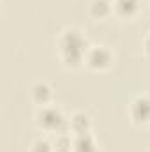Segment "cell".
<instances>
[{"label":"cell","instance_id":"4","mask_svg":"<svg viewBox=\"0 0 150 152\" xmlns=\"http://www.w3.org/2000/svg\"><path fill=\"white\" fill-rule=\"evenodd\" d=\"M129 118L134 126H149L150 124V96L138 94L129 103Z\"/></svg>","mask_w":150,"mask_h":152},{"label":"cell","instance_id":"6","mask_svg":"<svg viewBox=\"0 0 150 152\" xmlns=\"http://www.w3.org/2000/svg\"><path fill=\"white\" fill-rule=\"evenodd\" d=\"M141 9V0H113V14L122 20L134 18Z\"/></svg>","mask_w":150,"mask_h":152},{"label":"cell","instance_id":"12","mask_svg":"<svg viewBox=\"0 0 150 152\" xmlns=\"http://www.w3.org/2000/svg\"><path fill=\"white\" fill-rule=\"evenodd\" d=\"M143 51H145L147 57H150V32L147 34V37H145V41H143Z\"/></svg>","mask_w":150,"mask_h":152},{"label":"cell","instance_id":"11","mask_svg":"<svg viewBox=\"0 0 150 152\" xmlns=\"http://www.w3.org/2000/svg\"><path fill=\"white\" fill-rule=\"evenodd\" d=\"M30 152H55L53 149V142L48 140V138H36L32 142V147H30Z\"/></svg>","mask_w":150,"mask_h":152},{"label":"cell","instance_id":"1","mask_svg":"<svg viewBox=\"0 0 150 152\" xmlns=\"http://www.w3.org/2000/svg\"><path fill=\"white\" fill-rule=\"evenodd\" d=\"M57 48H58L60 62L67 69H78L83 66L85 55H87V50L90 48V44L81 30H78L74 27H67L58 34Z\"/></svg>","mask_w":150,"mask_h":152},{"label":"cell","instance_id":"7","mask_svg":"<svg viewBox=\"0 0 150 152\" xmlns=\"http://www.w3.org/2000/svg\"><path fill=\"white\" fill-rule=\"evenodd\" d=\"M88 16L95 21H104L113 16V0H90Z\"/></svg>","mask_w":150,"mask_h":152},{"label":"cell","instance_id":"9","mask_svg":"<svg viewBox=\"0 0 150 152\" xmlns=\"http://www.w3.org/2000/svg\"><path fill=\"white\" fill-rule=\"evenodd\" d=\"M73 152H99V143L92 133L76 134L73 138Z\"/></svg>","mask_w":150,"mask_h":152},{"label":"cell","instance_id":"3","mask_svg":"<svg viewBox=\"0 0 150 152\" xmlns=\"http://www.w3.org/2000/svg\"><path fill=\"white\" fill-rule=\"evenodd\" d=\"M113 64H115V53L108 46L90 44V48L87 50V55H85V62H83L85 67H88L90 71H95V73H103V71L111 69Z\"/></svg>","mask_w":150,"mask_h":152},{"label":"cell","instance_id":"10","mask_svg":"<svg viewBox=\"0 0 150 152\" xmlns=\"http://www.w3.org/2000/svg\"><path fill=\"white\" fill-rule=\"evenodd\" d=\"M53 149L55 152H73V134L71 133H60L53 134Z\"/></svg>","mask_w":150,"mask_h":152},{"label":"cell","instance_id":"2","mask_svg":"<svg viewBox=\"0 0 150 152\" xmlns=\"http://www.w3.org/2000/svg\"><path fill=\"white\" fill-rule=\"evenodd\" d=\"M34 120H36V126L44 133H50V134L71 133L69 131V117H66L58 106L48 104V106L37 108Z\"/></svg>","mask_w":150,"mask_h":152},{"label":"cell","instance_id":"5","mask_svg":"<svg viewBox=\"0 0 150 152\" xmlns=\"http://www.w3.org/2000/svg\"><path fill=\"white\" fill-rule=\"evenodd\" d=\"M30 99L37 108L51 104V101H53V87L44 80L34 81V85L30 87Z\"/></svg>","mask_w":150,"mask_h":152},{"label":"cell","instance_id":"8","mask_svg":"<svg viewBox=\"0 0 150 152\" xmlns=\"http://www.w3.org/2000/svg\"><path fill=\"white\" fill-rule=\"evenodd\" d=\"M69 131L71 134H87L92 133V118L85 112H74L69 117Z\"/></svg>","mask_w":150,"mask_h":152}]
</instances>
